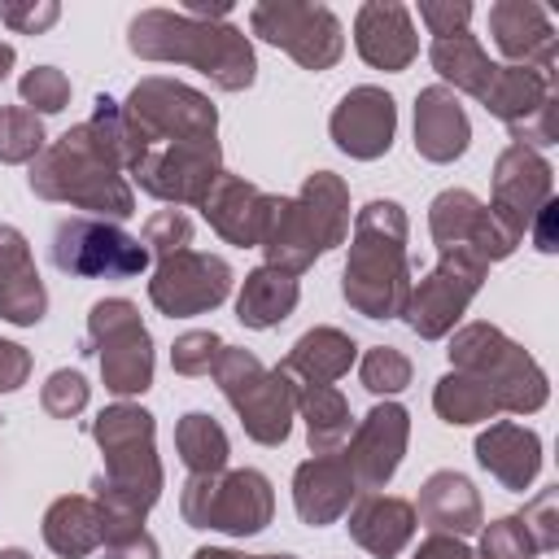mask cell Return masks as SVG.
Here are the masks:
<instances>
[{"label": "cell", "instance_id": "obj_8", "mask_svg": "<svg viewBox=\"0 0 559 559\" xmlns=\"http://www.w3.org/2000/svg\"><path fill=\"white\" fill-rule=\"evenodd\" d=\"M450 362L459 371L476 376L480 384H489L498 411H528V406H542V397H546L542 371L498 328H485V323L463 328L450 341Z\"/></svg>", "mask_w": 559, "mask_h": 559}, {"label": "cell", "instance_id": "obj_31", "mask_svg": "<svg viewBox=\"0 0 559 559\" xmlns=\"http://www.w3.org/2000/svg\"><path fill=\"white\" fill-rule=\"evenodd\" d=\"M293 306H297V280L275 271V266H258L240 288L236 314L249 328H275L293 314Z\"/></svg>", "mask_w": 559, "mask_h": 559}, {"label": "cell", "instance_id": "obj_44", "mask_svg": "<svg viewBox=\"0 0 559 559\" xmlns=\"http://www.w3.org/2000/svg\"><path fill=\"white\" fill-rule=\"evenodd\" d=\"M31 376V354L13 341H0V393H13Z\"/></svg>", "mask_w": 559, "mask_h": 559}, {"label": "cell", "instance_id": "obj_4", "mask_svg": "<svg viewBox=\"0 0 559 559\" xmlns=\"http://www.w3.org/2000/svg\"><path fill=\"white\" fill-rule=\"evenodd\" d=\"M131 52L144 61H183L201 70L223 92H240L253 83V48L236 26H214L205 17L170 13V9H144L131 22Z\"/></svg>", "mask_w": 559, "mask_h": 559}, {"label": "cell", "instance_id": "obj_21", "mask_svg": "<svg viewBox=\"0 0 559 559\" xmlns=\"http://www.w3.org/2000/svg\"><path fill=\"white\" fill-rule=\"evenodd\" d=\"M489 31H493V44L511 61H524L537 74H550L555 70V26H550V17H546L542 4L502 0V4L489 9Z\"/></svg>", "mask_w": 559, "mask_h": 559}, {"label": "cell", "instance_id": "obj_14", "mask_svg": "<svg viewBox=\"0 0 559 559\" xmlns=\"http://www.w3.org/2000/svg\"><path fill=\"white\" fill-rule=\"evenodd\" d=\"M480 275H485V262L472 258V253H441V266L419 280V288L406 297V323L419 332V336H441L450 332V323L463 314V306L472 301V293L480 288Z\"/></svg>", "mask_w": 559, "mask_h": 559}, {"label": "cell", "instance_id": "obj_22", "mask_svg": "<svg viewBox=\"0 0 559 559\" xmlns=\"http://www.w3.org/2000/svg\"><path fill=\"white\" fill-rule=\"evenodd\" d=\"M358 493V480L349 472V459L345 454H314L310 463L297 467L293 476V502H297V515L306 524H332L336 515L349 511V498Z\"/></svg>", "mask_w": 559, "mask_h": 559}, {"label": "cell", "instance_id": "obj_11", "mask_svg": "<svg viewBox=\"0 0 559 559\" xmlns=\"http://www.w3.org/2000/svg\"><path fill=\"white\" fill-rule=\"evenodd\" d=\"M52 262L83 280H131L148 266L144 240L96 223V218H66L52 231Z\"/></svg>", "mask_w": 559, "mask_h": 559}, {"label": "cell", "instance_id": "obj_15", "mask_svg": "<svg viewBox=\"0 0 559 559\" xmlns=\"http://www.w3.org/2000/svg\"><path fill=\"white\" fill-rule=\"evenodd\" d=\"M428 223H432V240L441 245V253H472L480 262L507 258L515 249V240H520L472 192H441L432 201Z\"/></svg>", "mask_w": 559, "mask_h": 559}, {"label": "cell", "instance_id": "obj_46", "mask_svg": "<svg viewBox=\"0 0 559 559\" xmlns=\"http://www.w3.org/2000/svg\"><path fill=\"white\" fill-rule=\"evenodd\" d=\"M415 559H472V550H467L463 542L445 537V533H432V537L415 550Z\"/></svg>", "mask_w": 559, "mask_h": 559}, {"label": "cell", "instance_id": "obj_49", "mask_svg": "<svg viewBox=\"0 0 559 559\" xmlns=\"http://www.w3.org/2000/svg\"><path fill=\"white\" fill-rule=\"evenodd\" d=\"M0 559H31L26 550H0Z\"/></svg>", "mask_w": 559, "mask_h": 559}, {"label": "cell", "instance_id": "obj_23", "mask_svg": "<svg viewBox=\"0 0 559 559\" xmlns=\"http://www.w3.org/2000/svg\"><path fill=\"white\" fill-rule=\"evenodd\" d=\"M48 293L31 262V249L17 227L0 223V319L9 323H39Z\"/></svg>", "mask_w": 559, "mask_h": 559}, {"label": "cell", "instance_id": "obj_36", "mask_svg": "<svg viewBox=\"0 0 559 559\" xmlns=\"http://www.w3.org/2000/svg\"><path fill=\"white\" fill-rule=\"evenodd\" d=\"M17 87H22L26 109H39V114H57V109H66V100H70V79H66L61 70H52V66L26 70Z\"/></svg>", "mask_w": 559, "mask_h": 559}, {"label": "cell", "instance_id": "obj_18", "mask_svg": "<svg viewBox=\"0 0 559 559\" xmlns=\"http://www.w3.org/2000/svg\"><path fill=\"white\" fill-rule=\"evenodd\" d=\"M406 428H411V424H406V411H402L397 402L376 406V411L358 424V432H354L345 459H349V472H354V480H358L362 493H376V489L397 472L402 450H406Z\"/></svg>", "mask_w": 559, "mask_h": 559}, {"label": "cell", "instance_id": "obj_34", "mask_svg": "<svg viewBox=\"0 0 559 559\" xmlns=\"http://www.w3.org/2000/svg\"><path fill=\"white\" fill-rule=\"evenodd\" d=\"M432 402H437V411H441L445 424H472V419H489V415L498 411L489 384H480V380L467 376V371L445 376V380L437 384V397H432Z\"/></svg>", "mask_w": 559, "mask_h": 559}, {"label": "cell", "instance_id": "obj_47", "mask_svg": "<svg viewBox=\"0 0 559 559\" xmlns=\"http://www.w3.org/2000/svg\"><path fill=\"white\" fill-rule=\"evenodd\" d=\"M192 559H253V555H236V550H197Z\"/></svg>", "mask_w": 559, "mask_h": 559}, {"label": "cell", "instance_id": "obj_25", "mask_svg": "<svg viewBox=\"0 0 559 559\" xmlns=\"http://www.w3.org/2000/svg\"><path fill=\"white\" fill-rule=\"evenodd\" d=\"M349 533H354V542L362 550H371L380 559H393L411 542V533H415V511L402 498L362 493V502L349 511Z\"/></svg>", "mask_w": 559, "mask_h": 559}, {"label": "cell", "instance_id": "obj_41", "mask_svg": "<svg viewBox=\"0 0 559 559\" xmlns=\"http://www.w3.org/2000/svg\"><path fill=\"white\" fill-rule=\"evenodd\" d=\"M87 406V384L79 371H52L48 384H44V411L57 415V419H70Z\"/></svg>", "mask_w": 559, "mask_h": 559}, {"label": "cell", "instance_id": "obj_28", "mask_svg": "<svg viewBox=\"0 0 559 559\" xmlns=\"http://www.w3.org/2000/svg\"><path fill=\"white\" fill-rule=\"evenodd\" d=\"M419 515L437 533H472L480 524V498L467 476L459 472H437L419 489Z\"/></svg>", "mask_w": 559, "mask_h": 559}, {"label": "cell", "instance_id": "obj_32", "mask_svg": "<svg viewBox=\"0 0 559 559\" xmlns=\"http://www.w3.org/2000/svg\"><path fill=\"white\" fill-rule=\"evenodd\" d=\"M297 406L306 415L310 450L314 454H336V445L349 437V406L336 384H293Z\"/></svg>", "mask_w": 559, "mask_h": 559}, {"label": "cell", "instance_id": "obj_40", "mask_svg": "<svg viewBox=\"0 0 559 559\" xmlns=\"http://www.w3.org/2000/svg\"><path fill=\"white\" fill-rule=\"evenodd\" d=\"M218 349H223V341H218L214 332H183V336L175 341L170 362H175L179 376H205V371L214 367Z\"/></svg>", "mask_w": 559, "mask_h": 559}, {"label": "cell", "instance_id": "obj_38", "mask_svg": "<svg viewBox=\"0 0 559 559\" xmlns=\"http://www.w3.org/2000/svg\"><path fill=\"white\" fill-rule=\"evenodd\" d=\"M188 240H192V223L179 210H162L144 223V249L157 253V258H170V253L188 249Z\"/></svg>", "mask_w": 559, "mask_h": 559}, {"label": "cell", "instance_id": "obj_35", "mask_svg": "<svg viewBox=\"0 0 559 559\" xmlns=\"http://www.w3.org/2000/svg\"><path fill=\"white\" fill-rule=\"evenodd\" d=\"M39 148H44L39 114L26 105H4L0 109V162H31Z\"/></svg>", "mask_w": 559, "mask_h": 559}, {"label": "cell", "instance_id": "obj_5", "mask_svg": "<svg viewBox=\"0 0 559 559\" xmlns=\"http://www.w3.org/2000/svg\"><path fill=\"white\" fill-rule=\"evenodd\" d=\"M406 271V214L397 201H371L354 218L349 262H345V301L367 319H393L411 297Z\"/></svg>", "mask_w": 559, "mask_h": 559}, {"label": "cell", "instance_id": "obj_27", "mask_svg": "<svg viewBox=\"0 0 559 559\" xmlns=\"http://www.w3.org/2000/svg\"><path fill=\"white\" fill-rule=\"evenodd\" d=\"M349 362H354V341L336 328H314L293 345V354L280 362V371L293 384H332L349 371Z\"/></svg>", "mask_w": 559, "mask_h": 559}, {"label": "cell", "instance_id": "obj_17", "mask_svg": "<svg viewBox=\"0 0 559 559\" xmlns=\"http://www.w3.org/2000/svg\"><path fill=\"white\" fill-rule=\"evenodd\" d=\"M393 127H397V109H393V96L384 87H354L332 109V140H336V148L349 153V157H362V162L389 153Z\"/></svg>", "mask_w": 559, "mask_h": 559}, {"label": "cell", "instance_id": "obj_20", "mask_svg": "<svg viewBox=\"0 0 559 559\" xmlns=\"http://www.w3.org/2000/svg\"><path fill=\"white\" fill-rule=\"evenodd\" d=\"M354 44L362 52L367 66L376 70H406L419 52L415 26H411V9L397 0H371L358 9L354 22Z\"/></svg>", "mask_w": 559, "mask_h": 559}, {"label": "cell", "instance_id": "obj_12", "mask_svg": "<svg viewBox=\"0 0 559 559\" xmlns=\"http://www.w3.org/2000/svg\"><path fill=\"white\" fill-rule=\"evenodd\" d=\"M253 35H262L266 44L284 48L297 66L306 70H328L341 61V22L332 9L323 4H288V0H266L249 13Z\"/></svg>", "mask_w": 559, "mask_h": 559}, {"label": "cell", "instance_id": "obj_10", "mask_svg": "<svg viewBox=\"0 0 559 559\" xmlns=\"http://www.w3.org/2000/svg\"><path fill=\"white\" fill-rule=\"evenodd\" d=\"M87 345L100 358L105 389L114 393H144L153 384V345L131 301H96L87 319Z\"/></svg>", "mask_w": 559, "mask_h": 559}, {"label": "cell", "instance_id": "obj_33", "mask_svg": "<svg viewBox=\"0 0 559 559\" xmlns=\"http://www.w3.org/2000/svg\"><path fill=\"white\" fill-rule=\"evenodd\" d=\"M175 445H179V459L188 463L192 476H214V472L227 467V437L205 411H188L179 419Z\"/></svg>", "mask_w": 559, "mask_h": 559}, {"label": "cell", "instance_id": "obj_42", "mask_svg": "<svg viewBox=\"0 0 559 559\" xmlns=\"http://www.w3.org/2000/svg\"><path fill=\"white\" fill-rule=\"evenodd\" d=\"M57 4L52 0H44V4H17V0H9V4H0V17L13 26V31H22V35H39V31H48L52 22H57Z\"/></svg>", "mask_w": 559, "mask_h": 559}, {"label": "cell", "instance_id": "obj_3", "mask_svg": "<svg viewBox=\"0 0 559 559\" xmlns=\"http://www.w3.org/2000/svg\"><path fill=\"white\" fill-rule=\"evenodd\" d=\"M92 432L105 450V476H96L92 489L105 511V528H109L105 546H109V542L140 533L144 511L157 502L162 467L153 454V415L148 411L118 402V406L100 411Z\"/></svg>", "mask_w": 559, "mask_h": 559}, {"label": "cell", "instance_id": "obj_48", "mask_svg": "<svg viewBox=\"0 0 559 559\" xmlns=\"http://www.w3.org/2000/svg\"><path fill=\"white\" fill-rule=\"evenodd\" d=\"M9 66H13V44H4V39H0V79L9 74Z\"/></svg>", "mask_w": 559, "mask_h": 559}, {"label": "cell", "instance_id": "obj_9", "mask_svg": "<svg viewBox=\"0 0 559 559\" xmlns=\"http://www.w3.org/2000/svg\"><path fill=\"white\" fill-rule=\"evenodd\" d=\"M183 520L192 528H218L231 537L262 533L271 520V485L253 467L192 476L183 489Z\"/></svg>", "mask_w": 559, "mask_h": 559}, {"label": "cell", "instance_id": "obj_30", "mask_svg": "<svg viewBox=\"0 0 559 559\" xmlns=\"http://www.w3.org/2000/svg\"><path fill=\"white\" fill-rule=\"evenodd\" d=\"M432 66H437V74L441 79H450L454 87H463V92H472L476 100H485V92H489V79H493V61L485 57V48L476 44V35H467V31H454V35H441V39H432Z\"/></svg>", "mask_w": 559, "mask_h": 559}, {"label": "cell", "instance_id": "obj_6", "mask_svg": "<svg viewBox=\"0 0 559 559\" xmlns=\"http://www.w3.org/2000/svg\"><path fill=\"white\" fill-rule=\"evenodd\" d=\"M349 231V197L345 183L332 170H314L306 179V188L293 201H275L262 249H266V266L297 275L306 271L319 253H328L332 245H341Z\"/></svg>", "mask_w": 559, "mask_h": 559}, {"label": "cell", "instance_id": "obj_19", "mask_svg": "<svg viewBox=\"0 0 559 559\" xmlns=\"http://www.w3.org/2000/svg\"><path fill=\"white\" fill-rule=\"evenodd\" d=\"M201 210H205L210 227L223 240L249 249V245H262L266 223H271V210H275V197H266L262 188H253V183H245L236 175H218L214 188L205 192Z\"/></svg>", "mask_w": 559, "mask_h": 559}, {"label": "cell", "instance_id": "obj_16", "mask_svg": "<svg viewBox=\"0 0 559 559\" xmlns=\"http://www.w3.org/2000/svg\"><path fill=\"white\" fill-rule=\"evenodd\" d=\"M546 201H550V166H546L533 148L511 144V148L498 157L489 214H493L511 236H524L528 218H533Z\"/></svg>", "mask_w": 559, "mask_h": 559}, {"label": "cell", "instance_id": "obj_39", "mask_svg": "<svg viewBox=\"0 0 559 559\" xmlns=\"http://www.w3.org/2000/svg\"><path fill=\"white\" fill-rule=\"evenodd\" d=\"M533 550H537V542L528 537V528H524V520H520V515L489 524L485 546H480V555H485V559H528Z\"/></svg>", "mask_w": 559, "mask_h": 559}, {"label": "cell", "instance_id": "obj_50", "mask_svg": "<svg viewBox=\"0 0 559 559\" xmlns=\"http://www.w3.org/2000/svg\"><path fill=\"white\" fill-rule=\"evenodd\" d=\"M262 559H293V555H262Z\"/></svg>", "mask_w": 559, "mask_h": 559}, {"label": "cell", "instance_id": "obj_7", "mask_svg": "<svg viewBox=\"0 0 559 559\" xmlns=\"http://www.w3.org/2000/svg\"><path fill=\"white\" fill-rule=\"evenodd\" d=\"M210 371H214L218 389L227 393V402L236 406V415H240V424H245V432L253 441L280 445L288 437V419L297 411V393H293V380L280 367L266 371L253 354L223 345Z\"/></svg>", "mask_w": 559, "mask_h": 559}, {"label": "cell", "instance_id": "obj_13", "mask_svg": "<svg viewBox=\"0 0 559 559\" xmlns=\"http://www.w3.org/2000/svg\"><path fill=\"white\" fill-rule=\"evenodd\" d=\"M231 288V266L214 253H197V249H179L170 258L157 262V275L148 280V297L162 314L183 319V314H201L214 310Z\"/></svg>", "mask_w": 559, "mask_h": 559}, {"label": "cell", "instance_id": "obj_2", "mask_svg": "<svg viewBox=\"0 0 559 559\" xmlns=\"http://www.w3.org/2000/svg\"><path fill=\"white\" fill-rule=\"evenodd\" d=\"M122 166H127L122 114L109 96H96L92 118L39 153V162L31 166V188L48 201H66V205H79L92 214L131 218L135 201L118 175Z\"/></svg>", "mask_w": 559, "mask_h": 559}, {"label": "cell", "instance_id": "obj_43", "mask_svg": "<svg viewBox=\"0 0 559 559\" xmlns=\"http://www.w3.org/2000/svg\"><path fill=\"white\" fill-rule=\"evenodd\" d=\"M419 17L428 22V31H432V39H441V35H454V31H467V17H472V4H419Z\"/></svg>", "mask_w": 559, "mask_h": 559}, {"label": "cell", "instance_id": "obj_29", "mask_svg": "<svg viewBox=\"0 0 559 559\" xmlns=\"http://www.w3.org/2000/svg\"><path fill=\"white\" fill-rule=\"evenodd\" d=\"M476 459L507 485V489H524L537 472V437L520 424H493L489 432H480L476 441Z\"/></svg>", "mask_w": 559, "mask_h": 559}, {"label": "cell", "instance_id": "obj_26", "mask_svg": "<svg viewBox=\"0 0 559 559\" xmlns=\"http://www.w3.org/2000/svg\"><path fill=\"white\" fill-rule=\"evenodd\" d=\"M105 537L109 528H105V511L96 498H57L44 515V542L66 559H83L100 550Z\"/></svg>", "mask_w": 559, "mask_h": 559}, {"label": "cell", "instance_id": "obj_37", "mask_svg": "<svg viewBox=\"0 0 559 559\" xmlns=\"http://www.w3.org/2000/svg\"><path fill=\"white\" fill-rule=\"evenodd\" d=\"M362 384H367L371 393H397V389H406V384H411V362H406V354H397L393 345L367 349V358H362Z\"/></svg>", "mask_w": 559, "mask_h": 559}, {"label": "cell", "instance_id": "obj_24", "mask_svg": "<svg viewBox=\"0 0 559 559\" xmlns=\"http://www.w3.org/2000/svg\"><path fill=\"white\" fill-rule=\"evenodd\" d=\"M467 114L450 87H424L415 105V148L428 162H454L467 148Z\"/></svg>", "mask_w": 559, "mask_h": 559}, {"label": "cell", "instance_id": "obj_45", "mask_svg": "<svg viewBox=\"0 0 559 559\" xmlns=\"http://www.w3.org/2000/svg\"><path fill=\"white\" fill-rule=\"evenodd\" d=\"M100 559H157V542L140 528V533H131V537H122V542L100 546Z\"/></svg>", "mask_w": 559, "mask_h": 559}, {"label": "cell", "instance_id": "obj_1", "mask_svg": "<svg viewBox=\"0 0 559 559\" xmlns=\"http://www.w3.org/2000/svg\"><path fill=\"white\" fill-rule=\"evenodd\" d=\"M122 114V153L135 183L162 201H205L218 170V114L214 105L175 83V79H140L127 96Z\"/></svg>", "mask_w": 559, "mask_h": 559}]
</instances>
